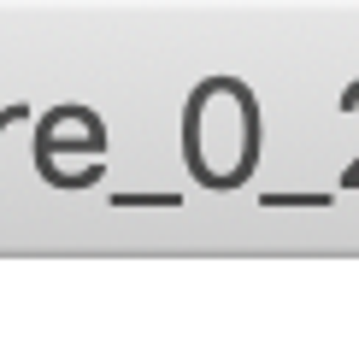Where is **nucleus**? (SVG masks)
<instances>
[{"label":"nucleus","mask_w":359,"mask_h":353,"mask_svg":"<svg viewBox=\"0 0 359 353\" xmlns=\"http://www.w3.org/2000/svg\"><path fill=\"white\" fill-rule=\"evenodd\" d=\"M330 200H336L330 188H271V195H265L271 212H277V206H312V212H318V206H330Z\"/></svg>","instance_id":"obj_1"},{"label":"nucleus","mask_w":359,"mask_h":353,"mask_svg":"<svg viewBox=\"0 0 359 353\" xmlns=\"http://www.w3.org/2000/svg\"><path fill=\"white\" fill-rule=\"evenodd\" d=\"M112 206H177V195H118Z\"/></svg>","instance_id":"obj_3"},{"label":"nucleus","mask_w":359,"mask_h":353,"mask_svg":"<svg viewBox=\"0 0 359 353\" xmlns=\"http://www.w3.org/2000/svg\"><path fill=\"white\" fill-rule=\"evenodd\" d=\"M336 106H341V112H353V106H359V83L341 88ZM353 188H359V159H348V165H341V195H353Z\"/></svg>","instance_id":"obj_2"}]
</instances>
